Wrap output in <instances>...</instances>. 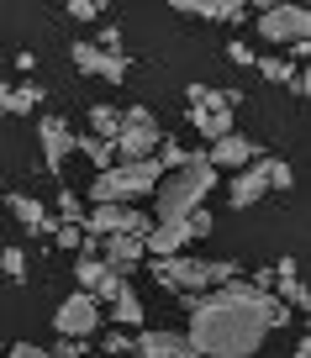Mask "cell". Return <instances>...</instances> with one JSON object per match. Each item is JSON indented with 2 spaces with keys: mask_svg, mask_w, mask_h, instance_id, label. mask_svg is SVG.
I'll list each match as a JSON object with an SVG mask.
<instances>
[{
  "mask_svg": "<svg viewBox=\"0 0 311 358\" xmlns=\"http://www.w3.org/2000/svg\"><path fill=\"white\" fill-rule=\"evenodd\" d=\"M290 322V306L254 285H216L212 295L190 301V353L195 358H254L275 327Z\"/></svg>",
  "mask_w": 311,
  "mask_h": 358,
  "instance_id": "6da1fadb",
  "label": "cell"
},
{
  "mask_svg": "<svg viewBox=\"0 0 311 358\" xmlns=\"http://www.w3.org/2000/svg\"><path fill=\"white\" fill-rule=\"evenodd\" d=\"M216 190V169L206 164V153H195L185 169L158 179L153 190V206H158V222H185L190 211H200V201Z\"/></svg>",
  "mask_w": 311,
  "mask_h": 358,
  "instance_id": "7a4b0ae2",
  "label": "cell"
},
{
  "mask_svg": "<svg viewBox=\"0 0 311 358\" xmlns=\"http://www.w3.org/2000/svg\"><path fill=\"white\" fill-rule=\"evenodd\" d=\"M237 264L233 258H153V285H169V290H200L212 295L216 285H233Z\"/></svg>",
  "mask_w": 311,
  "mask_h": 358,
  "instance_id": "3957f363",
  "label": "cell"
},
{
  "mask_svg": "<svg viewBox=\"0 0 311 358\" xmlns=\"http://www.w3.org/2000/svg\"><path fill=\"white\" fill-rule=\"evenodd\" d=\"M158 179H164L158 158H143V164H111L106 174L95 179L90 201H95V206H127V201H143V195H153V190H158Z\"/></svg>",
  "mask_w": 311,
  "mask_h": 358,
  "instance_id": "277c9868",
  "label": "cell"
},
{
  "mask_svg": "<svg viewBox=\"0 0 311 358\" xmlns=\"http://www.w3.org/2000/svg\"><path fill=\"white\" fill-rule=\"evenodd\" d=\"M158 143H164V132H158V116L148 111V106L122 111V132H116V143H111L116 164H143V158L158 153Z\"/></svg>",
  "mask_w": 311,
  "mask_h": 358,
  "instance_id": "5b68a950",
  "label": "cell"
},
{
  "mask_svg": "<svg viewBox=\"0 0 311 358\" xmlns=\"http://www.w3.org/2000/svg\"><path fill=\"white\" fill-rule=\"evenodd\" d=\"M85 232L90 237H137V243H143V237L153 232V222H148V211H137V206H90Z\"/></svg>",
  "mask_w": 311,
  "mask_h": 358,
  "instance_id": "8992f818",
  "label": "cell"
},
{
  "mask_svg": "<svg viewBox=\"0 0 311 358\" xmlns=\"http://www.w3.org/2000/svg\"><path fill=\"white\" fill-rule=\"evenodd\" d=\"M306 32H311V16L300 11V6H264V11H258V37H264L269 48L306 43Z\"/></svg>",
  "mask_w": 311,
  "mask_h": 358,
  "instance_id": "52a82bcc",
  "label": "cell"
},
{
  "mask_svg": "<svg viewBox=\"0 0 311 358\" xmlns=\"http://www.w3.org/2000/svg\"><path fill=\"white\" fill-rule=\"evenodd\" d=\"M95 327H100V301L85 295V290H74L64 306H58V316H53V332L58 337H79V343H85Z\"/></svg>",
  "mask_w": 311,
  "mask_h": 358,
  "instance_id": "ba28073f",
  "label": "cell"
},
{
  "mask_svg": "<svg viewBox=\"0 0 311 358\" xmlns=\"http://www.w3.org/2000/svg\"><path fill=\"white\" fill-rule=\"evenodd\" d=\"M69 58H74V69H85V74H95V79H111V85L127 79V53H100L95 43H74Z\"/></svg>",
  "mask_w": 311,
  "mask_h": 358,
  "instance_id": "9c48e42d",
  "label": "cell"
},
{
  "mask_svg": "<svg viewBox=\"0 0 311 358\" xmlns=\"http://www.w3.org/2000/svg\"><path fill=\"white\" fill-rule=\"evenodd\" d=\"M37 137H43V158H48V169H64V164H69V153H74V127H69L64 116H43V122H37Z\"/></svg>",
  "mask_w": 311,
  "mask_h": 358,
  "instance_id": "30bf717a",
  "label": "cell"
},
{
  "mask_svg": "<svg viewBox=\"0 0 311 358\" xmlns=\"http://www.w3.org/2000/svg\"><path fill=\"white\" fill-rule=\"evenodd\" d=\"M258 153H264V148H258L254 137H243V132H227L222 143H212L206 164H212V169H248V164H254Z\"/></svg>",
  "mask_w": 311,
  "mask_h": 358,
  "instance_id": "8fae6325",
  "label": "cell"
},
{
  "mask_svg": "<svg viewBox=\"0 0 311 358\" xmlns=\"http://www.w3.org/2000/svg\"><path fill=\"white\" fill-rule=\"evenodd\" d=\"M132 353H137V358H195V353H190V343H185V332H164V327L137 332Z\"/></svg>",
  "mask_w": 311,
  "mask_h": 358,
  "instance_id": "7c38bea8",
  "label": "cell"
},
{
  "mask_svg": "<svg viewBox=\"0 0 311 358\" xmlns=\"http://www.w3.org/2000/svg\"><path fill=\"white\" fill-rule=\"evenodd\" d=\"M185 243H195V237H190V222H158L153 232L143 237V253H153V258H179V253H185Z\"/></svg>",
  "mask_w": 311,
  "mask_h": 358,
  "instance_id": "4fadbf2b",
  "label": "cell"
},
{
  "mask_svg": "<svg viewBox=\"0 0 311 358\" xmlns=\"http://www.w3.org/2000/svg\"><path fill=\"white\" fill-rule=\"evenodd\" d=\"M264 195H269V179H264V153H258L248 169H237V179H233V206H237V211H248V206L264 201Z\"/></svg>",
  "mask_w": 311,
  "mask_h": 358,
  "instance_id": "5bb4252c",
  "label": "cell"
},
{
  "mask_svg": "<svg viewBox=\"0 0 311 358\" xmlns=\"http://www.w3.org/2000/svg\"><path fill=\"white\" fill-rule=\"evenodd\" d=\"M95 253L106 268H116V274H127V268L143 258V243L137 237H95Z\"/></svg>",
  "mask_w": 311,
  "mask_h": 358,
  "instance_id": "9a60e30c",
  "label": "cell"
},
{
  "mask_svg": "<svg viewBox=\"0 0 311 358\" xmlns=\"http://www.w3.org/2000/svg\"><path fill=\"white\" fill-rule=\"evenodd\" d=\"M174 11L200 16V22H243V16H248V6H243V0H179Z\"/></svg>",
  "mask_w": 311,
  "mask_h": 358,
  "instance_id": "2e32d148",
  "label": "cell"
},
{
  "mask_svg": "<svg viewBox=\"0 0 311 358\" xmlns=\"http://www.w3.org/2000/svg\"><path fill=\"white\" fill-rule=\"evenodd\" d=\"M43 106V85H6L0 79V116H27Z\"/></svg>",
  "mask_w": 311,
  "mask_h": 358,
  "instance_id": "e0dca14e",
  "label": "cell"
},
{
  "mask_svg": "<svg viewBox=\"0 0 311 358\" xmlns=\"http://www.w3.org/2000/svg\"><path fill=\"white\" fill-rule=\"evenodd\" d=\"M6 201H11V216L27 227V232H48V237L58 232V222L43 211V201H32V195H6Z\"/></svg>",
  "mask_w": 311,
  "mask_h": 358,
  "instance_id": "ac0fdd59",
  "label": "cell"
},
{
  "mask_svg": "<svg viewBox=\"0 0 311 358\" xmlns=\"http://www.w3.org/2000/svg\"><path fill=\"white\" fill-rule=\"evenodd\" d=\"M185 95H190V111H233L243 101L237 90H212V85H190Z\"/></svg>",
  "mask_w": 311,
  "mask_h": 358,
  "instance_id": "d6986e66",
  "label": "cell"
},
{
  "mask_svg": "<svg viewBox=\"0 0 311 358\" xmlns=\"http://www.w3.org/2000/svg\"><path fill=\"white\" fill-rule=\"evenodd\" d=\"M185 122L195 127L200 137H212V143H222V137L233 132V111H185Z\"/></svg>",
  "mask_w": 311,
  "mask_h": 358,
  "instance_id": "ffe728a7",
  "label": "cell"
},
{
  "mask_svg": "<svg viewBox=\"0 0 311 358\" xmlns=\"http://www.w3.org/2000/svg\"><path fill=\"white\" fill-rule=\"evenodd\" d=\"M106 274H111V268L100 264V253H79V264H74V285H85V295H95L100 285H106Z\"/></svg>",
  "mask_w": 311,
  "mask_h": 358,
  "instance_id": "44dd1931",
  "label": "cell"
},
{
  "mask_svg": "<svg viewBox=\"0 0 311 358\" xmlns=\"http://www.w3.org/2000/svg\"><path fill=\"white\" fill-rule=\"evenodd\" d=\"M116 132H122V111L116 106H90V137L116 143Z\"/></svg>",
  "mask_w": 311,
  "mask_h": 358,
  "instance_id": "7402d4cb",
  "label": "cell"
},
{
  "mask_svg": "<svg viewBox=\"0 0 311 358\" xmlns=\"http://www.w3.org/2000/svg\"><path fill=\"white\" fill-rule=\"evenodd\" d=\"M111 311H116V322H122V327H143V301H137L132 285H122V290H116Z\"/></svg>",
  "mask_w": 311,
  "mask_h": 358,
  "instance_id": "603a6c76",
  "label": "cell"
},
{
  "mask_svg": "<svg viewBox=\"0 0 311 358\" xmlns=\"http://www.w3.org/2000/svg\"><path fill=\"white\" fill-rule=\"evenodd\" d=\"M74 148H79V153H85V158H90V164H95V169H100V174H106V169H111V164H116V153H111V143H100V137H90V132H85V137H74Z\"/></svg>",
  "mask_w": 311,
  "mask_h": 358,
  "instance_id": "cb8c5ba5",
  "label": "cell"
},
{
  "mask_svg": "<svg viewBox=\"0 0 311 358\" xmlns=\"http://www.w3.org/2000/svg\"><path fill=\"white\" fill-rule=\"evenodd\" d=\"M264 179H269V190H290V185H296V169H290L285 158H264Z\"/></svg>",
  "mask_w": 311,
  "mask_h": 358,
  "instance_id": "d4e9b609",
  "label": "cell"
},
{
  "mask_svg": "<svg viewBox=\"0 0 311 358\" xmlns=\"http://www.w3.org/2000/svg\"><path fill=\"white\" fill-rule=\"evenodd\" d=\"M158 148H164V158H158V169H164V174H174V169H185L190 158H195L190 148H179V143H158Z\"/></svg>",
  "mask_w": 311,
  "mask_h": 358,
  "instance_id": "484cf974",
  "label": "cell"
},
{
  "mask_svg": "<svg viewBox=\"0 0 311 358\" xmlns=\"http://www.w3.org/2000/svg\"><path fill=\"white\" fill-rule=\"evenodd\" d=\"M58 216H64V227H85V206L74 201V190L58 195Z\"/></svg>",
  "mask_w": 311,
  "mask_h": 358,
  "instance_id": "4316f807",
  "label": "cell"
},
{
  "mask_svg": "<svg viewBox=\"0 0 311 358\" xmlns=\"http://www.w3.org/2000/svg\"><path fill=\"white\" fill-rule=\"evenodd\" d=\"M0 268H6L11 280H22V274H27V253H22V248H0Z\"/></svg>",
  "mask_w": 311,
  "mask_h": 358,
  "instance_id": "83f0119b",
  "label": "cell"
},
{
  "mask_svg": "<svg viewBox=\"0 0 311 358\" xmlns=\"http://www.w3.org/2000/svg\"><path fill=\"white\" fill-rule=\"evenodd\" d=\"M254 69L269 79V85H285V79H290V64H279V58H258Z\"/></svg>",
  "mask_w": 311,
  "mask_h": 358,
  "instance_id": "f1b7e54d",
  "label": "cell"
},
{
  "mask_svg": "<svg viewBox=\"0 0 311 358\" xmlns=\"http://www.w3.org/2000/svg\"><path fill=\"white\" fill-rule=\"evenodd\" d=\"M90 343H79V337H58V348H48V358H85Z\"/></svg>",
  "mask_w": 311,
  "mask_h": 358,
  "instance_id": "f546056e",
  "label": "cell"
},
{
  "mask_svg": "<svg viewBox=\"0 0 311 358\" xmlns=\"http://www.w3.org/2000/svg\"><path fill=\"white\" fill-rule=\"evenodd\" d=\"M95 48H100V53H122V27H100V37H95Z\"/></svg>",
  "mask_w": 311,
  "mask_h": 358,
  "instance_id": "4dcf8cb0",
  "label": "cell"
},
{
  "mask_svg": "<svg viewBox=\"0 0 311 358\" xmlns=\"http://www.w3.org/2000/svg\"><path fill=\"white\" fill-rule=\"evenodd\" d=\"M227 58H233L237 69H254V64H258V53H254L248 43H227Z\"/></svg>",
  "mask_w": 311,
  "mask_h": 358,
  "instance_id": "1f68e13d",
  "label": "cell"
},
{
  "mask_svg": "<svg viewBox=\"0 0 311 358\" xmlns=\"http://www.w3.org/2000/svg\"><path fill=\"white\" fill-rule=\"evenodd\" d=\"M69 16H74V22H95L100 6H95V0H69Z\"/></svg>",
  "mask_w": 311,
  "mask_h": 358,
  "instance_id": "d6a6232c",
  "label": "cell"
},
{
  "mask_svg": "<svg viewBox=\"0 0 311 358\" xmlns=\"http://www.w3.org/2000/svg\"><path fill=\"white\" fill-rule=\"evenodd\" d=\"M185 222H190V237H206V232H212V211H206V206H200V211H190Z\"/></svg>",
  "mask_w": 311,
  "mask_h": 358,
  "instance_id": "836d02e7",
  "label": "cell"
},
{
  "mask_svg": "<svg viewBox=\"0 0 311 358\" xmlns=\"http://www.w3.org/2000/svg\"><path fill=\"white\" fill-rule=\"evenodd\" d=\"M100 348H106V353H132V337H127V332H106V343H100Z\"/></svg>",
  "mask_w": 311,
  "mask_h": 358,
  "instance_id": "e575fe53",
  "label": "cell"
},
{
  "mask_svg": "<svg viewBox=\"0 0 311 358\" xmlns=\"http://www.w3.org/2000/svg\"><path fill=\"white\" fill-rule=\"evenodd\" d=\"M6 358H48V348H37V343H16Z\"/></svg>",
  "mask_w": 311,
  "mask_h": 358,
  "instance_id": "d590c367",
  "label": "cell"
},
{
  "mask_svg": "<svg viewBox=\"0 0 311 358\" xmlns=\"http://www.w3.org/2000/svg\"><path fill=\"white\" fill-rule=\"evenodd\" d=\"M285 85L296 90V95H306V90H311V79H306V69H290V79H285Z\"/></svg>",
  "mask_w": 311,
  "mask_h": 358,
  "instance_id": "8d00e7d4",
  "label": "cell"
},
{
  "mask_svg": "<svg viewBox=\"0 0 311 358\" xmlns=\"http://www.w3.org/2000/svg\"><path fill=\"white\" fill-rule=\"evenodd\" d=\"M290 358H311V343H296V353H290Z\"/></svg>",
  "mask_w": 311,
  "mask_h": 358,
  "instance_id": "74e56055",
  "label": "cell"
},
{
  "mask_svg": "<svg viewBox=\"0 0 311 358\" xmlns=\"http://www.w3.org/2000/svg\"><path fill=\"white\" fill-rule=\"evenodd\" d=\"M0 69H6V58H0Z\"/></svg>",
  "mask_w": 311,
  "mask_h": 358,
  "instance_id": "f35d334b",
  "label": "cell"
},
{
  "mask_svg": "<svg viewBox=\"0 0 311 358\" xmlns=\"http://www.w3.org/2000/svg\"><path fill=\"white\" fill-rule=\"evenodd\" d=\"M0 201H6V190H0Z\"/></svg>",
  "mask_w": 311,
  "mask_h": 358,
  "instance_id": "ab89813d",
  "label": "cell"
},
{
  "mask_svg": "<svg viewBox=\"0 0 311 358\" xmlns=\"http://www.w3.org/2000/svg\"><path fill=\"white\" fill-rule=\"evenodd\" d=\"M127 358H137V353H127Z\"/></svg>",
  "mask_w": 311,
  "mask_h": 358,
  "instance_id": "60d3db41",
  "label": "cell"
}]
</instances>
